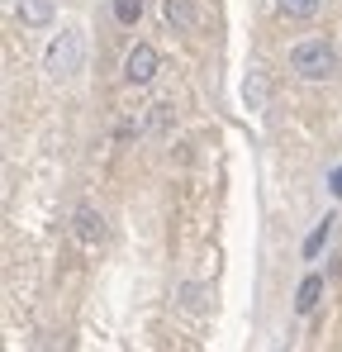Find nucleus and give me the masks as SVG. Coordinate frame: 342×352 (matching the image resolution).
<instances>
[{
	"label": "nucleus",
	"mask_w": 342,
	"mask_h": 352,
	"mask_svg": "<svg viewBox=\"0 0 342 352\" xmlns=\"http://www.w3.org/2000/svg\"><path fill=\"white\" fill-rule=\"evenodd\" d=\"M290 67L299 81H333L338 76V48L328 38H304L290 48Z\"/></svg>",
	"instance_id": "nucleus-1"
},
{
	"label": "nucleus",
	"mask_w": 342,
	"mask_h": 352,
	"mask_svg": "<svg viewBox=\"0 0 342 352\" xmlns=\"http://www.w3.org/2000/svg\"><path fill=\"white\" fill-rule=\"evenodd\" d=\"M81 62H86V38H81L76 29L53 34V43H48V53H43V72L57 76V81H67V76L81 72Z\"/></svg>",
	"instance_id": "nucleus-2"
},
{
	"label": "nucleus",
	"mask_w": 342,
	"mask_h": 352,
	"mask_svg": "<svg viewBox=\"0 0 342 352\" xmlns=\"http://www.w3.org/2000/svg\"><path fill=\"white\" fill-rule=\"evenodd\" d=\"M157 67H162V53L152 43H133L128 58H124V81L128 86H152L157 81Z\"/></svg>",
	"instance_id": "nucleus-3"
},
{
	"label": "nucleus",
	"mask_w": 342,
	"mask_h": 352,
	"mask_svg": "<svg viewBox=\"0 0 342 352\" xmlns=\"http://www.w3.org/2000/svg\"><path fill=\"white\" fill-rule=\"evenodd\" d=\"M71 234H76V243H86V248L105 243V214H100L95 205H76V214H71Z\"/></svg>",
	"instance_id": "nucleus-4"
},
{
	"label": "nucleus",
	"mask_w": 342,
	"mask_h": 352,
	"mask_svg": "<svg viewBox=\"0 0 342 352\" xmlns=\"http://www.w3.org/2000/svg\"><path fill=\"white\" fill-rule=\"evenodd\" d=\"M14 14H19V24H24V29H48V24H53V14H57V5H53V0H19V5H14Z\"/></svg>",
	"instance_id": "nucleus-5"
},
{
	"label": "nucleus",
	"mask_w": 342,
	"mask_h": 352,
	"mask_svg": "<svg viewBox=\"0 0 342 352\" xmlns=\"http://www.w3.org/2000/svg\"><path fill=\"white\" fill-rule=\"evenodd\" d=\"M162 14H167V24L176 34H195V24H200L195 0H162Z\"/></svg>",
	"instance_id": "nucleus-6"
},
{
	"label": "nucleus",
	"mask_w": 342,
	"mask_h": 352,
	"mask_svg": "<svg viewBox=\"0 0 342 352\" xmlns=\"http://www.w3.org/2000/svg\"><path fill=\"white\" fill-rule=\"evenodd\" d=\"M176 305H181L185 314L205 319V314H209V291H205L200 281H181V286H176Z\"/></svg>",
	"instance_id": "nucleus-7"
},
{
	"label": "nucleus",
	"mask_w": 342,
	"mask_h": 352,
	"mask_svg": "<svg viewBox=\"0 0 342 352\" xmlns=\"http://www.w3.org/2000/svg\"><path fill=\"white\" fill-rule=\"evenodd\" d=\"M319 295H323V276H319V272H309V276L299 281V291H295V309H299V314H309V309L319 305Z\"/></svg>",
	"instance_id": "nucleus-8"
},
{
	"label": "nucleus",
	"mask_w": 342,
	"mask_h": 352,
	"mask_svg": "<svg viewBox=\"0 0 342 352\" xmlns=\"http://www.w3.org/2000/svg\"><path fill=\"white\" fill-rule=\"evenodd\" d=\"M276 10H281L285 19H295V24H304V19H314V14L323 10V0H276Z\"/></svg>",
	"instance_id": "nucleus-9"
},
{
	"label": "nucleus",
	"mask_w": 342,
	"mask_h": 352,
	"mask_svg": "<svg viewBox=\"0 0 342 352\" xmlns=\"http://www.w3.org/2000/svg\"><path fill=\"white\" fill-rule=\"evenodd\" d=\"M171 124H176V115H171V105H148V119H143V133H171Z\"/></svg>",
	"instance_id": "nucleus-10"
},
{
	"label": "nucleus",
	"mask_w": 342,
	"mask_h": 352,
	"mask_svg": "<svg viewBox=\"0 0 342 352\" xmlns=\"http://www.w3.org/2000/svg\"><path fill=\"white\" fill-rule=\"evenodd\" d=\"M110 10H114V19H119L124 29H133V24L143 19V10H148V0H110Z\"/></svg>",
	"instance_id": "nucleus-11"
},
{
	"label": "nucleus",
	"mask_w": 342,
	"mask_h": 352,
	"mask_svg": "<svg viewBox=\"0 0 342 352\" xmlns=\"http://www.w3.org/2000/svg\"><path fill=\"white\" fill-rule=\"evenodd\" d=\"M242 100H247V110H262V105H266V76H262V72H252V76L242 81Z\"/></svg>",
	"instance_id": "nucleus-12"
},
{
	"label": "nucleus",
	"mask_w": 342,
	"mask_h": 352,
	"mask_svg": "<svg viewBox=\"0 0 342 352\" xmlns=\"http://www.w3.org/2000/svg\"><path fill=\"white\" fill-rule=\"evenodd\" d=\"M333 224H338L333 214H328V219H319V229H314V234L304 238V257H319V248L328 243V234H333Z\"/></svg>",
	"instance_id": "nucleus-13"
},
{
	"label": "nucleus",
	"mask_w": 342,
	"mask_h": 352,
	"mask_svg": "<svg viewBox=\"0 0 342 352\" xmlns=\"http://www.w3.org/2000/svg\"><path fill=\"white\" fill-rule=\"evenodd\" d=\"M333 190H338V195H342V167H338V172H333Z\"/></svg>",
	"instance_id": "nucleus-14"
}]
</instances>
